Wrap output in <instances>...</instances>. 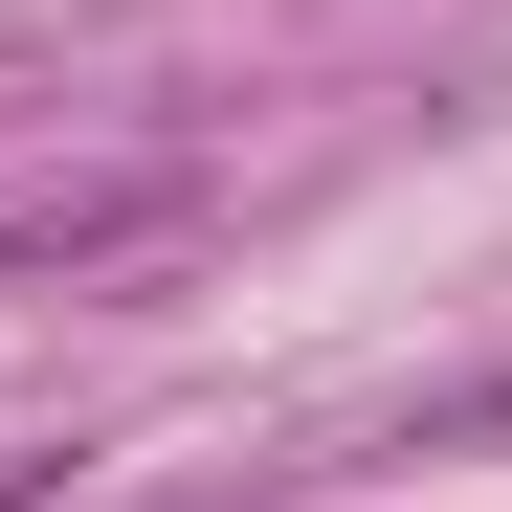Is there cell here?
I'll return each instance as SVG.
<instances>
[{"label":"cell","instance_id":"cell-1","mask_svg":"<svg viewBox=\"0 0 512 512\" xmlns=\"http://www.w3.org/2000/svg\"><path fill=\"white\" fill-rule=\"evenodd\" d=\"M201 179H90V201H45V223H0V290H67V268H134V245H179Z\"/></svg>","mask_w":512,"mask_h":512}]
</instances>
